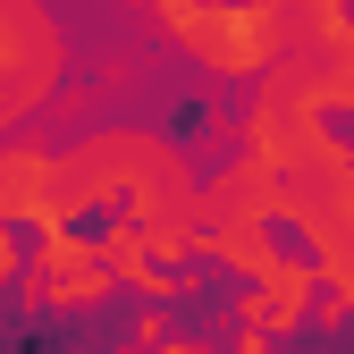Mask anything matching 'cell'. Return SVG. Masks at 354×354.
<instances>
[{
	"label": "cell",
	"mask_w": 354,
	"mask_h": 354,
	"mask_svg": "<svg viewBox=\"0 0 354 354\" xmlns=\"http://www.w3.org/2000/svg\"><path fill=\"white\" fill-rule=\"evenodd\" d=\"M228 313H236V329L270 337V346H287V337L304 329V313H295V304H279L270 287H236V304H228Z\"/></svg>",
	"instance_id": "obj_3"
},
{
	"label": "cell",
	"mask_w": 354,
	"mask_h": 354,
	"mask_svg": "<svg viewBox=\"0 0 354 354\" xmlns=\"http://www.w3.org/2000/svg\"><path fill=\"white\" fill-rule=\"evenodd\" d=\"M203 253L219 261V270H236L245 287H261L279 270V245H270V219H211V236H203Z\"/></svg>",
	"instance_id": "obj_2"
},
{
	"label": "cell",
	"mask_w": 354,
	"mask_h": 354,
	"mask_svg": "<svg viewBox=\"0 0 354 354\" xmlns=\"http://www.w3.org/2000/svg\"><path fill=\"white\" fill-rule=\"evenodd\" d=\"M228 354H287V346H270V337H253V329H236V346Z\"/></svg>",
	"instance_id": "obj_6"
},
{
	"label": "cell",
	"mask_w": 354,
	"mask_h": 354,
	"mask_svg": "<svg viewBox=\"0 0 354 354\" xmlns=\"http://www.w3.org/2000/svg\"><path fill=\"white\" fill-rule=\"evenodd\" d=\"M321 59H329V68H354V17H337V26L321 34Z\"/></svg>",
	"instance_id": "obj_5"
},
{
	"label": "cell",
	"mask_w": 354,
	"mask_h": 354,
	"mask_svg": "<svg viewBox=\"0 0 354 354\" xmlns=\"http://www.w3.org/2000/svg\"><path fill=\"white\" fill-rule=\"evenodd\" d=\"M313 270H321V287H354V219L313 236Z\"/></svg>",
	"instance_id": "obj_4"
},
{
	"label": "cell",
	"mask_w": 354,
	"mask_h": 354,
	"mask_svg": "<svg viewBox=\"0 0 354 354\" xmlns=\"http://www.w3.org/2000/svg\"><path fill=\"white\" fill-rule=\"evenodd\" d=\"M17 295H26V313H93L110 295V261H102V245H84L76 228H59V236L34 245Z\"/></svg>",
	"instance_id": "obj_1"
}]
</instances>
